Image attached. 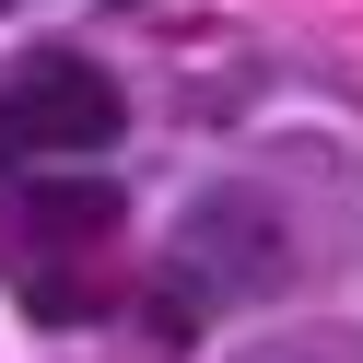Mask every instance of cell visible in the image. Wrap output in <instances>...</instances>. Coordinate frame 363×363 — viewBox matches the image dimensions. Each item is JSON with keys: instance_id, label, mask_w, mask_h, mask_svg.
<instances>
[{"instance_id": "2", "label": "cell", "mask_w": 363, "mask_h": 363, "mask_svg": "<svg viewBox=\"0 0 363 363\" xmlns=\"http://www.w3.org/2000/svg\"><path fill=\"white\" fill-rule=\"evenodd\" d=\"M118 129V82L94 59H24L0 82V152H106Z\"/></svg>"}, {"instance_id": "4", "label": "cell", "mask_w": 363, "mask_h": 363, "mask_svg": "<svg viewBox=\"0 0 363 363\" xmlns=\"http://www.w3.org/2000/svg\"><path fill=\"white\" fill-rule=\"evenodd\" d=\"M0 12H12V0H0Z\"/></svg>"}, {"instance_id": "1", "label": "cell", "mask_w": 363, "mask_h": 363, "mask_svg": "<svg viewBox=\"0 0 363 363\" xmlns=\"http://www.w3.org/2000/svg\"><path fill=\"white\" fill-rule=\"evenodd\" d=\"M305 281V235H293V199L269 188H211L176 235V293H293Z\"/></svg>"}, {"instance_id": "3", "label": "cell", "mask_w": 363, "mask_h": 363, "mask_svg": "<svg viewBox=\"0 0 363 363\" xmlns=\"http://www.w3.org/2000/svg\"><path fill=\"white\" fill-rule=\"evenodd\" d=\"M246 363H363V340L352 328H281V340H258Z\"/></svg>"}]
</instances>
